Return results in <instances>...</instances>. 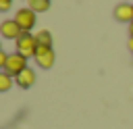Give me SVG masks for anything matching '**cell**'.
<instances>
[{"label": "cell", "instance_id": "1", "mask_svg": "<svg viewBox=\"0 0 133 129\" xmlns=\"http://www.w3.org/2000/svg\"><path fill=\"white\" fill-rule=\"evenodd\" d=\"M37 48H39V46H37V40H35V35H33L31 31H23V33L17 37V52L23 54L25 58L35 56Z\"/></svg>", "mask_w": 133, "mask_h": 129}, {"label": "cell", "instance_id": "2", "mask_svg": "<svg viewBox=\"0 0 133 129\" xmlns=\"http://www.w3.org/2000/svg\"><path fill=\"white\" fill-rule=\"evenodd\" d=\"M23 69H27V58H25L23 54H19V52L8 54V62H6V67H4V73H8V75L17 77Z\"/></svg>", "mask_w": 133, "mask_h": 129}, {"label": "cell", "instance_id": "3", "mask_svg": "<svg viewBox=\"0 0 133 129\" xmlns=\"http://www.w3.org/2000/svg\"><path fill=\"white\" fill-rule=\"evenodd\" d=\"M15 21H17V25L21 27V31H31V27L35 25V12H33L29 6H27V8H21V10H17Z\"/></svg>", "mask_w": 133, "mask_h": 129}, {"label": "cell", "instance_id": "4", "mask_svg": "<svg viewBox=\"0 0 133 129\" xmlns=\"http://www.w3.org/2000/svg\"><path fill=\"white\" fill-rule=\"evenodd\" d=\"M35 62H37L42 69H50V67L54 64V50L39 46L37 52H35Z\"/></svg>", "mask_w": 133, "mask_h": 129}, {"label": "cell", "instance_id": "5", "mask_svg": "<svg viewBox=\"0 0 133 129\" xmlns=\"http://www.w3.org/2000/svg\"><path fill=\"white\" fill-rule=\"evenodd\" d=\"M0 31H2V35H4L6 40H17V37L23 33V31H21V27L17 25V21H15V19H6V21H2Z\"/></svg>", "mask_w": 133, "mask_h": 129}, {"label": "cell", "instance_id": "6", "mask_svg": "<svg viewBox=\"0 0 133 129\" xmlns=\"http://www.w3.org/2000/svg\"><path fill=\"white\" fill-rule=\"evenodd\" d=\"M114 19L121 21V23H131V21H133V4H129V2L116 4V8H114Z\"/></svg>", "mask_w": 133, "mask_h": 129}, {"label": "cell", "instance_id": "7", "mask_svg": "<svg viewBox=\"0 0 133 129\" xmlns=\"http://www.w3.org/2000/svg\"><path fill=\"white\" fill-rule=\"evenodd\" d=\"M15 81H17V85H21V87H25V89L31 87V85L35 83V73H33V69H29V67L23 69V71L15 77Z\"/></svg>", "mask_w": 133, "mask_h": 129}, {"label": "cell", "instance_id": "8", "mask_svg": "<svg viewBox=\"0 0 133 129\" xmlns=\"http://www.w3.org/2000/svg\"><path fill=\"white\" fill-rule=\"evenodd\" d=\"M35 40H37V46H44V48H52V33L42 29L35 33Z\"/></svg>", "mask_w": 133, "mask_h": 129}, {"label": "cell", "instance_id": "9", "mask_svg": "<svg viewBox=\"0 0 133 129\" xmlns=\"http://www.w3.org/2000/svg\"><path fill=\"white\" fill-rule=\"evenodd\" d=\"M27 4L33 12H46L50 8V0H27Z\"/></svg>", "mask_w": 133, "mask_h": 129}, {"label": "cell", "instance_id": "10", "mask_svg": "<svg viewBox=\"0 0 133 129\" xmlns=\"http://www.w3.org/2000/svg\"><path fill=\"white\" fill-rule=\"evenodd\" d=\"M10 85H12V75H8V73H0V92H6V89H10Z\"/></svg>", "mask_w": 133, "mask_h": 129}, {"label": "cell", "instance_id": "11", "mask_svg": "<svg viewBox=\"0 0 133 129\" xmlns=\"http://www.w3.org/2000/svg\"><path fill=\"white\" fill-rule=\"evenodd\" d=\"M6 62H8V54H6V52H0V67L4 69V67H6Z\"/></svg>", "mask_w": 133, "mask_h": 129}, {"label": "cell", "instance_id": "12", "mask_svg": "<svg viewBox=\"0 0 133 129\" xmlns=\"http://www.w3.org/2000/svg\"><path fill=\"white\" fill-rule=\"evenodd\" d=\"M10 2L12 0H0V10H8L10 8Z\"/></svg>", "mask_w": 133, "mask_h": 129}, {"label": "cell", "instance_id": "13", "mask_svg": "<svg viewBox=\"0 0 133 129\" xmlns=\"http://www.w3.org/2000/svg\"><path fill=\"white\" fill-rule=\"evenodd\" d=\"M129 33H131V37H133V21L129 23Z\"/></svg>", "mask_w": 133, "mask_h": 129}, {"label": "cell", "instance_id": "14", "mask_svg": "<svg viewBox=\"0 0 133 129\" xmlns=\"http://www.w3.org/2000/svg\"><path fill=\"white\" fill-rule=\"evenodd\" d=\"M127 46H129V50H131V52H133V37H131V40H129V44H127Z\"/></svg>", "mask_w": 133, "mask_h": 129}]
</instances>
